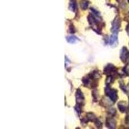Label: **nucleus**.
Returning a JSON list of instances; mask_svg holds the SVG:
<instances>
[{"mask_svg": "<svg viewBox=\"0 0 129 129\" xmlns=\"http://www.w3.org/2000/svg\"><path fill=\"white\" fill-rule=\"evenodd\" d=\"M105 93L113 102H115L117 99V92L116 90L110 89L109 87H106L105 88Z\"/></svg>", "mask_w": 129, "mask_h": 129, "instance_id": "f257e3e1", "label": "nucleus"}, {"mask_svg": "<svg viewBox=\"0 0 129 129\" xmlns=\"http://www.w3.org/2000/svg\"><path fill=\"white\" fill-rule=\"evenodd\" d=\"M129 56V52L126 47H123L120 52V58L123 62H126Z\"/></svg>", "mask_w": 129, "mask_h": 129, "instance_id": "f03ea898", "label": "nucleus"}, {"mask_svg": "<svg viewBox=\"0 0 129 129\" xmlns=\"http://www.w3.org/2000/svg\"><path fill=\"white\" fill-rule=\"evenodd\" d=\"M110 45L112 47H116L117 45V32H114L110 35L109 39Z\"/></svg>", "mask_w": 129, "mask_h": 129, "instance_id": "7ed1b4c3", "label": "nucleus"}, {"mask_svg": "<svg viewBox=\"0 0 129 129\" xmlns=\"http://www.w3.org/2000/svg\"><path fill=\"white\" fill-rule=\"evenodd\" d=\"M120 27V20L119 18H116L115 20H114L112 23V31L114 32H117Z\"/></svg>", "mask_w": 129, "mask_h": 129, "instance_id": "20e7f679", "label": "nucleus"}, {"mask_svg": "<svg viewBox=\"0 0 129 129\" xmlns=\"http://www.w3.org/2000/svg\"><path fill=\"white\" fill-rule=\"evenodd\" d=\"M76 100H77V103L78 105L82 104L83 103V100H84V96L83 94L82 93V92L81 91V90L78 89L76 91Z\"/></svg>", "mask_w": 129, "mask_h": 129, "instance_id": "39448f33", "label": "nucleus"}, {"mask_svg": "<svg viewBox=\"0 0 129 129\" xmlns=\"http://www.w3.org/2000/svg\"><path fill=\"white\" fill-rule=\"evenodd\" d=\"M106 125L109 129H115L116 126V122L114 119L108 118L106 119Z\"/></svg>", "mask_w": 129, "mask_h": 129, "instance_id": "423d86ee", "label": "nucleus"}, {"mask_svg": "<svg viewBox=\"0 0 129 129\" xmlns=\"http://www.w3.org/2000/svg\"><path fill=\"white\" fill-rule=\"evenodd\" d=\"M114 69H115L114 66L112 65V64H108V65L105 68L104 71L106 74H110L111 72H114Z\"/></svg>", "mask_w": 129, "mask_h": 129, "instance_id": "0eeeda50", "label": "nucleus"}, {"mask_svg": "<svg viewBox=\"0 0 129 129\" xmlns=\"http://www.w3.org/2000/svg\"><path fill=\"white\" fill-rule=\"evenodd\" d=\"M118 108L121 112H125L126 110H127V106H126V103L123 101H121L118 103Z\"/></svg>", "mask_w": 129, "mask_h": 129, "instance_id": "6e6552de", "label": "nucleus"}, {"mask_svg": "<svg viewBox=\"0 0 129 129\" xmlns=\"http://www.w3.org/2000/svg\"><path fill=\"white\" fill-rule=\"evenodd\" d=\"M88 22H89V23H90V25H92V26H94V25H96V23H97V21H96V20L95 19V18H94L92 15H91V14H90V15L88 16Z\"/></svg>", "mask_w": 129, "mask_h": 129, "instance_id": "1a4fd4ad", "label": "nucleus"}, {"mask_svg": "<svg viewBox=\"0 0 129 129\" xmlns=\"http://www.w3.org/2000/svg\"><path fill=\"white\" fill-rule=\"evenodd\" d=\"M77 40H78V38L75 37L74 35H70V36L67 37V41L70 43H75Z\"/></svg>", "mask_w": 129, "mask_h": 129, "instance_id": "9d476101", "label": "nucleus"}, {"mask_svg": "<svg viewBox=\"0 0 129 129\" xmlns=\"http://www.w3.org/2000/svg\"><path fill=\"white\" fill-rule=\"evenodd\" d=\"M89 5V2L87 0H82L81 2V7L83 10H86Z\"/></svg>", "mask_w": 129, "mask_h": 129, "instance_id": "9b49d317", "label": "nucleus"}, {"mask_svg": "<svg viewBox=\"0 0 129 129\" xmlns=\"http://www.w3.org/2000/svg\"><path fill=\"white\" fill-rule=\"evenodd\" d=\"M69 9L70 10V11H73V12H74L76 11V3L75 1L74 0H72L70 2V5H69Z\"/></svg>", "mask_w": 129, "mask_h": 129, "instance_id": "f8f14e48", "label": "nucleus"}, {"mask_svg": "<svg viewBox=\"0 0 129 129\" xmlns=\"http://www.w3.org/2000/svg\"><path fill=\"white\" fill-rule=\"evenodd\" d=\"M87 119L89 121H95V119H96V118H95V116H94V114L92 113H88L87 114Z\"/></svg>", "mask_w": 129, "mask_h": 129, "instance_id": "ddd939ff", "label": "nucleus"}, {"mask_svg": "<svg viewBox=\"0 0 129 129\" xmlns=\"http://www.w3.org/2000/svg\"><path fill=\"white\" fill-rule=\"evenodd\" d=\"M94 122H95V125H96V127H99V128L101 127V126H102V123H101V122L99 120V119H96L94 121Z\"/></svg>", "mask_w": 129, "mask_h": 129, "instance_id": "4468645a", "label": "nucleus"}, {"mask_svg": "<svg viewBox=\"0 0 129 129\" xmlns=\"http://www.w3.org/2000/svg\"><path fill=\"white\" fill-rule=\"evenodd\" d=\"M126 121H127V123H129V116H127V118H126Z\"/></svg>", "mask_w": 129, "mask_h": 129, "instance_id": "2eb2a0df", "label": "nucleus"}, {"mask_svg": "<svg viewBox=\"0 0 129 129\" xmlns=\"http://www.w3.org/2000/svg\"><path fill=\"white\" fill-rule=\"evenodd\" d=\"M128 1H129V0H128Z\"/></svg>", "mask_w": 129, "mask_h": 129, "instance_id": "dca6fc26", "label": "nucleus"}]
</instances>
